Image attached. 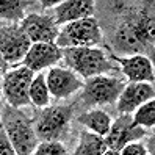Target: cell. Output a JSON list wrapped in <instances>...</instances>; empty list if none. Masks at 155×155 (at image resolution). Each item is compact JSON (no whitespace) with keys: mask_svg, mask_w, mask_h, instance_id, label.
<instances>
[{"mask_svg":"<svg viewBox=\"0 0 155 155\" xmlns=\"http://www.w3.org/2000/svg\"><path fill=\"white\" fill-rule=\"evenodd\" d=\"M153 39V17L141 13L119 25L114 35L116 47L127 53H138L144 50L146 44Z\"/></svg>","mask_w":155,"mask_h":155,"instance_id":"6da1fadb","label":"cell"},{"mask_svg":"<svg viewBox=\"0 0 155 155\" xmlns=\"http://www.w3.org/2000/svg\"><path fill=\"white\" fill-rule=\"evenodd\" d=\"M3 129L10 138L16 155H30L38 147V138L27 116L16 108L5 107L3 110Z\"/></svg>","mask_w":155,"mask_h":155,"instance_id":"7a4b0ae2","label":"cell"},{"mask_svg":"<svg viewBox=\"0 0 155 155\" xmlns=\"http://www.w3.org/2000/svg\"><path fill=\"white\" fill-rule=\"evenodd\" d=\"M61 55L64 57L68 66L85 78L102 75L104 72L111 71V64L107 60L105 53L93 47H69L63 49Z\"/></svg>","mask_w":155,"mask_h":155,"instance_id":"3957f363","label":"cell"},{"mask_svg":"<svg viewBox=\"0 0 155 155\" xmlns=\"http://www.w3.org/2000/svg\"><path fill=\"white\" fill-rule=\"evenodd\" d=\"M102 41L99 22L94 17H85L80 21L66 24L58 33L55 44L60 49L69 47H93Z\"/></svg>","mask_w":155,"mask_h":155,"instance_id":"277c9868","label":"cell"},{"mask_svg":"<svg viewBox=\"0 0 155 155\" xmlns=\"http://www.w3.org/2000/svg\"><path fill=\"white\" fill-rule=\"evenodd\" d=\"M35 78V72L28 68H17L10 72H6L3 77L2 89L6 100L11 107H22L30 102V85Z\"/></svg>","mask_w":155,"mask_h":155,"instance_id":"5b68a950","label":"cell"},{"mask_svg":"<svg viewBox=\"0 0 155 155\" xmlns=\"http://www.w3.org/2000/svg\"><path fill=\"white\" fill-rule=\"evenodd\" d=\"M124 88H125V83L117 78L105 77V75L91 77L85 83L83 100L89 105L113 104L121 96Z\"/></svg>","mask_w":155,"mask_h":155,"instance_id":"8992f818","label":"cell"},{"mask_svg":"<svg viewBox=\"0 0 155 155\" xmlns=\"http://www.w3.org/2000/svg\"><path fill=\"white\" fill-rule=\"evenodd\" d=\"M72 117L71 107H49L41 113L38 119V136L44 141H58L64 135Z\"/></svg>","mask_w":155,"mask_h":155,"instance_id":"52a82bcc","label":"cell"},{"mask_svg":"<svg viewBox=\"0 0 155 155\" xmlns=\"http://www.w3.org/2000/svg\"><path fill=\"white\" fill-rule=\"evenodd\" d=\"M30 45L31 41L21 25H10L0 28V55L6 63H16L24 58Z\"/></svg>","mask_w":155,"mask_h":155,"instance_id":"ba28073f","label":"cell"},{"mask_svg":"<svg viewBox=\"0 0 155 155\" xmlns=\"http://www.w3.org/2000/svg\"><path fill=\"white\" fill-rule=\"evenodd\" d=\"M143 136H144V130L141 127H135L132 124V117L129 114H122L111 124L104 141L110 150L119 152L124 146H127L132 141H138Z\"/></svg>","mask_w":155,"mask_h":155,"instance_id":"9c48e42d","label":"cell"},{"mask_svg":"<svg viewBox=\"0 0 155 155\" xmlns=\"http://www.w3.org/2000/svg\"><path fill=\"white\" fill-rule=\"evenodd\" d=\"M22 30L27 33L31 44L36 42H55L58 38V25L55 19L50 16H41V14H28L25 16L21 22Z\"/></svg>","mask_w":155,"mask_h":155,"instance_id":"30bf717a","label":"cell"},{"mask_svg":"<svg viewBox=\"0 0 155 155\" xmlns=\"http://www.w3.org/2000/svg\"><path fill=\"white\" fill-rule=\"evenodd\" d=\"M61 49L55 42H36L31 44L24 57V66L33 72L44 68H50L61 60Z\"/></svg>","mask_w":155,"mask_h":155,"instance_id":"8fae6325","label":"cell"},{"mask_svg":"<svg viewBox=\"0 0 155 155\" xmlns=\"http://www.w3.org/2000/svg\"><path fill=\"white\" fill-rule=\"evenodd\" d=\"M153 86L152 83H130L127 85L121 96L117 97V111L121 114H129L132 111H135L138 107H141L143 104L153 100Z\"/></svg>","mask_w":155,"mask_h":155,"instance_id":"7c38bea8","label":"cell"},{"mask_svg":"<svg viewBox=\"0 0 155 155\" xmlns=\"http://www.w3.org/2000/svg\"><path fill=\"white\" fill-rule=\"evenodd\" d=\"M45 81H47L49 93L57 99L68 97L81 88V81L75 77L74 72L61 68H52L45 75Z\"/></svg>","mask_w":155,"mask_h":155,"instance_id":"4fadbf2b","label":"cell"},{"mask_svg":"<svg viewBox=\"0 0 155 155\" xmlns=\"http://www.w3.org/2000/svg\"><path fill=\"white\" fill-rule=\"evenodd\" d=\"M113 58L122 66L124 74L132 83H140V81L152 83L153 81V66L150 60L144 55H133L130 58H121L113 55Z\"/></svg>","mask_w":155,"mask_h":155,"instance_id":"5bb4252c","label":"cell"},{"mask_svg":"<svg viewBox=\"0 0 155 155\" xmlns=\"http://www.w3.org/2000/svg\"><path fill=\"white\" fill-rule=\"evenodd\" d=\"M94 13V3L88 0H69L61 2L55 8V24H69L74 21H80L85 17H91Z\"/></svg>","mask_w":155,"mask_h":155,"instance_id":"9a60e30c","label":"cell"},{"mask_svg":"<svg viewBox=\"0 0 155 155\" xmlns=\"http://www.w3.org/2000/svg\"><path fill=\"white\" fill-rule=\"evenodd\" d=\"M78 122L89 127L96 135L105 136L111 127V117L102 110H91L88 113H83L78 116Z\"/></svg>","mask_w":155,"mask_h":155,"instance_id":"2e32d148","label":"cell"},{"mask_svg":"<svg viewBox=\"0 0 155 155\" xmlns=\"http://www.w3.org/2000/svg\"><path fill=\"white\" fill-rule=\"evenodd\" d=\"M107 150L108 147L102 136H99L96 133L83 132L80 135V143L74 155H104Z\"/></svg>","mask_w":155,"mask_h":155,"instance_id":"e0dca14e","label":"cell"},{"mask_svg":"<svg viewBox=\"0 0 155 155\" xmlns=\"http://www.w3.org/2000/svg\"><path fill=\"white\" fill-rule=\"evenodd\" d=\"M28 96H30V102H33L35 105H38V107L49 105L50 93H49V88H47L45 77H44L42 74H38V75L31 80Z\"/></svg>","mask_w":155,"mask_h":155,"instance_id":"ac0fdd59","label":"cell"},{"mask_svg":"<svg viewBox=\"0 0 155 155\" xmlns=\"http://www.w3.org/2000/svg\"><path fill=\"white\" fill-rule=\"evenodd\" d=\"M30 2H22V0H0V17L8 21H19L24 19V11Z\"/></svg>","mask_w":155,"mask_h":155,"instance_id":"d6986e66","label":"cell"},{"mask_svg":"<svg viewBox=\"0 0 155 155\" xmlns=\"http://www.w3.org/2000/svg\"><path fill=\"white\" fill-rule=\"evenodd\" d=\"M132 124L135 127H153L155 124V102L153 100H149V102H146L136 108V113L132 117Z\"/></svg>","mask_w":155,"mask_h":155,"instance_id":"ffe728a7","label":"cell"},{"mask_svg":"<svg viewBox=\"0 0 155 155\" xmlns=\"http://www.w3.org/2000/svg\"><path fill=\"white\" fill-rule=\"evenodd\" d=\"M35 155H68V152L58 141H44L35 149Z\"/></svg>","mask_w":155,"mask_h":155,"instance_id":"44dd1931","label":"cell"},{"mask_svg":"<svg viewBox=\"0 0 155 155\" xmlns=\"http://www.w3.org/2000/svg\"><path fill=\"white\" fill-rule=\"evenodd\" d=\"M0 155H16L13 144H11L10 138H8L2 122H0Z\"/></svg>","mask_w":155,"mask_h":155,"instance_id":"7402d4cb","label":"cell"},{"mask_svg":"<svg viewBox=\"0 0 155 155\" xmlns=\"http://www.w3.org/2000/svg\"><path fill=\"white\" fill-rule=\"evenodd\" d=\"M119 155H147L146 153L144 146L140 143H132V144H127L121 149Z\"/></svg>","mask_w":155,"mask_h":155,"instance_id":"603a6c76","label":"cell"},{"mask_svg":"<svg viewBox=\"0 0 155 155\" xmlns=\"http://www.w3.org/2000/svg\"><path fill=\"white\" fill-rule=\"evenodd\" d=\"M5 72H6V61L3 60L2 55H0V78L5 77Z\"/></svg>","mask_w":155,"mask_h":155,"instance_id":"cb8c5ba5","label":"cell"},{"mask_svg":"<svg viewBox=\"0 0 155 155\" xmlns=\"http://www.w3.org/2000/svg\"><path fill=\"white\" fill-rule=\"evenodd\" d=\"M104 155H119V152H116V150H110V149H108Z\"/></svg>","mask_w":155,"mask_h":155,"instance_id":"d4e9b609","label":"cell"},{"mask_svg":"<svg viewBox=\"0 0 155 155\" xmlns=\"http://www.w3.org/2000/svg\"><path fill=\"white\" fill-rule=\"evenodd\" d=\"M0 108H2V99H0Z\"/></svg>","mask_w":155,"mask_h":155,"instance_id":"484cf974","label":"cell"}]
</instances>
